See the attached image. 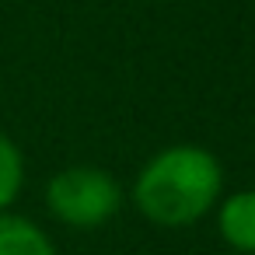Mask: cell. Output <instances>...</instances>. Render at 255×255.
Returning <instances> with one entry per match:
<instances>
[{"mask_svg": "<svg viewBox=\"0 0 255 255\" xmlns=\"http://www.w3.org/2000/svg\"><path fill=\"white\" fill-rule=\"evenodd\" d=\"M25 189V154L21 147L0 133V213H7Z\"/></svg>", "mask_w": 255, "mask_h": 255, "instance_id": "obj_5", "label": "cell"}, {"mask_svg": "<svg viewBox=\"0 0 255 255\" xmlns=\"http://www.w3.org/2000/svg\"><path fill=\"white\" fill-rule=\"evenodd\" d=\"M217 210V234L238 255H255V189H238L220 196Z\"/></svg>", "mask_w": 255, "mask_h": 255, "instance_id": "obj_3", "label": "cell"}, {"mask_svg": "<svg viewBox=\"0 0 255 255\" xmlns=\"http://www.w3.org/2000/svg\"><path fill=\"white\" fill-rule=\"evenodd\" d=\"M123 206V185L98 164H70L46 182V210L70 231H98Z\"/></svg>", "mask_w": 255, "mask_h": 255, "instance_id": "obj_2", "label": "cell"}, {"mask_svg": "<svg viewBox=\"0 0 255 255\" xmlns=\"http://www.w3.org/2000/svg\"><path fill=\"white\" fill-rule=\"evenodd\" d=\"M0 255H60L56 241L21 213H0Z\"/></svg>", "mask_w": 255, "mask_h": 255, "instance_id": "obj_4", "label": "cell"}, {"mask_svg": "<svg viewBox=\"0 0 255 255\" xmlns=\"http://www.w3.org/2000/svg\"><path fill=\"white\" fill-rule=\"evenodd\" d=\"M224 196V168L217 154L196 143L157 150L133 178L129 199L136 213L164 231L199 224Z\"/></svg>", "mask_w": 255, "mask_h": 255, "instance_id": "obj_1", "label": "cell"}]
</instances>
